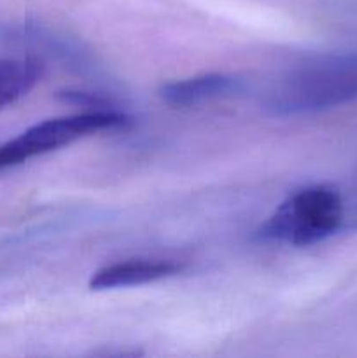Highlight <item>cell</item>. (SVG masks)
I'll return each instance as SVG.
<instances>
[{"label":"cell","mask_w":357,"mask_h":358,"mask_svg":"<svg viewBox=\"0 0 357 358\" xmlns=\"http://www.w3.org/2000/svg\"><path fill=\"white\" fill-rule=\"evenodd\" d=\"M241 84L237 77L224 73H205V76L188 77L172 80L160 87V96L172 107H191L205 103L217 98L233 96L240 91Z\"/></svg>","instance_id":"cell-5"},{"label":"cell","mask_w":357,"mask_h":358,"mask_svg":"<svg viewBox=\"0 0 357 358\" xmlns=\"http://www.w3.org/2000/svg\"><path fill=\"white\" fill-rule=\"evenodd\" d=\"M130 121L132 119L125 112L114 108H98L83 114L42 121L21 135L14 136L13 140L0 143V171L63 145H70L76 140L93 133L122 128L130 124Z\"/></svg>","instance_id":"cell-3"},{"label":"cell","mask_w":357,"mask_h":358,"mask_svg":"<svg viewBox=\"0 0 357 358\" xmlns=\"http://www.w3.org/2000/svg\"><path fill=\"white\" fill-rule=\"evenodd\" d=\"M42 72L44 66L35 58H0V108L34 90Z\"/></svg>","instance_id":"cell-6"},{"label":"cell","mask_w":357,"mask_h":358,"mask_svg":"<svg viewBox=\"0 0 357 358\" xmlns=\"http://www.w3.org/2000/svg\"><path fill=\"white\" fill-rule=\"evenodd\" d=\"M357 100V51L331 52L303 63L273 93L272 108L301 114Z\"/></svg>","instance_id":"cell-1"},{"label":"cell","mask_w":357,"mask_h":358,"mask_svg":"<svg viewBox=\"0 0 357 358\" xmlns=\"http://www.w3.org/2000/svg\"><path fill=\"white\" fill-rule=\"evenodd\" d=\"M343 220V201L328 185L301 189L280 203L261 224L258 238L265 241L310 247L332 236Z\"/></svg>","instance_id":"cell-2"},{"label":"cell","mask_w":357,"mask_h":358,"mask_svg":"<svg viewBox=\"0 0 357 358\" xmlns=\"http://www.w3.org/2000/svg\"><path fill=\"white\" fill-rule=\"evenodd\" d=\"M184 268L186 266L182 262L163 261V259H133V261L115 262L93 273L90 289L108 290L146 285L178 275L184 271Z\"/></svg>","instance_id":"cell-4"}]
</instances>
